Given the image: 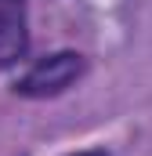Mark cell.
I'll list each match as a JSON object with an SVG mask.
<instances>
[{"mask_svg":"<svg viewBox=\"0 0 152 156\" xmlns=\"http://www.w3.org/2000/svg\"><path fill=\"white\" fill-rule=\"evenodd\" d=\"M29 51L26 0H0V69L22 62Z\"/></svg>","mask_w":152,"mask_h":156,"instance_id":"cell-2","label":"cell"},{"mask_svg":"<svg viewBox=\"0 0 152 156\" xmlns=\"http://www.w3.org/2000/svg\"><path fill=\"white\" fill-rule=\"evenodd\" d=\"M83 73H87V58L80 51H54V55L33 62L18 76L15 94H22V98H54V94L69 91Z\"/></svg>","mask_w":152,"mask_h":156,"instance_id":"cell-1","label":"cell"},{"mask_svg":"<svg viewBox=\"0 0 152 156\" xmlns=\"http://www.w3.org/2000/svg\"><path fill=\"white\" fill-rule=\"evenodd\" d=\"M73 156H109L105 149H87V153H73Z\"/></svg>","mask_w":152,"mask_h":156,"instance_id":"cell-3","label":"cell"}]
</instances>
